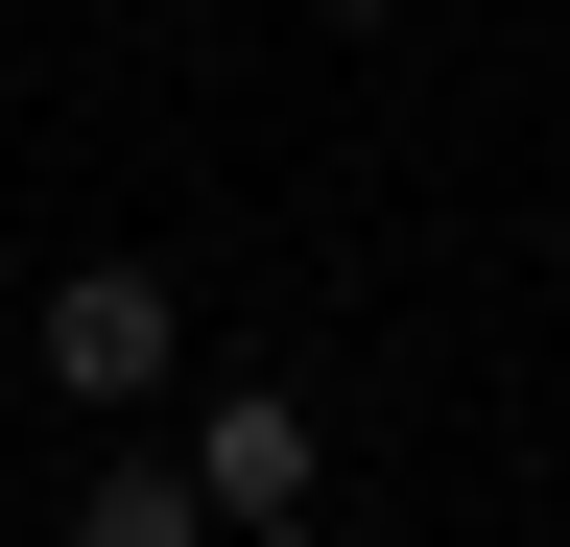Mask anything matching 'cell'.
Segmentation results:
<instances>
[{
	"mask_svg": "<svg viewBox=\"0 0 570 547\" xmlns=\"http://www.w3.org/2000/svg\"><path fill=\"white\" fill-rule=\"evenodd\" d=\"M24 358H48L71 429H119V404H167V381H190V286H167V262H71V286L24 310Z\"/></svg>",
	"mask_w": 570,
	"mask_h": 547,
	"instance_id": "cell-1",
	"label": "cell"
},
{
	"mask_svg": "<svg viewBox=\"0 0 570 547\" xmlns=\"http://www.w3.org/2000/svg\"><path fill=\"white\" fill-rule=\"evenodd\" d=\"M190 500H214V547H238V524H309V404H285V381H214L190 404Z\"/></svg>",
	"mask_w": 570,
	"mask_h": 547,
	"instance_id": "cell-2",
	"label": "cell"
},
{
	"mask_svg": "<svg viewBox=\"0 0 570 547\" xmlns=\"http://www.w3.org/2000/svg\"><path fill=\"white\" fill-rule=\"evenodd\" d=\"M71 547H214L190 452H96V500H71Z\"/></svg>",
	"mask_w": 570,
	"mask_h": 547,
	"instance_id": "cell-3",
	"label": "cell"
},
{
	"mask_svg": "<svg viewBox=\"0 0 570 547\" xmlns=\"http://www.w3.org/2000/svg\"><path fill=\"white\" fill-rule=\"evenodd\" d=\"M309 25H404V0H309Z\"/></svg>",
	"mask_w": 570,
	"mask_h": 547,
	"instance_id": "cell-4",
	"label": "cell"
},
{
	"mask_svg": "<svg viewBox=\"0 0 570 547\" xmlns=\"http://www.w3.org/2000/svg\"><path fill=\"white\" fill-rule=\"evenodd\" d=\"M238 547H333V524H238Z\"/></svg>",
	"mask_w": 570,
	"mask_h": 547,
	"instance_id": "cell-5",
	"label": "cell"
},
{
	"mask_svg": "<svg viewBox=\"0 0 570 547\" xmlns=\"http://www.w3.org/2000/svg\"><path fill=\"white\" fill-rule=\"evenodd\" d=\"M547 547H570V524H547Z\"/></svg>",
	"mask_w": 570,
	"mask_h": 547,
	"instance_id": "cell-6",
	"label": "cell"
}]
</instances>
